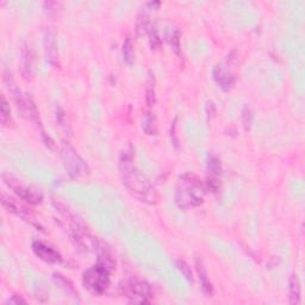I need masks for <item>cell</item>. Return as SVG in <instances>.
<instances>
[{
    "mask_svg": "<svg viewBox=\"0 0 305 305\" xmlns=\"http://www.w3.org/2000/svg\"><path fill=\"white\" fill-rule=\"evenodd\" d=\"M135 149L128 145L120 155V173L123 184L129 188L131 193L143 203L154 204L156 200V193L151 181L143 175L134 164Z\"/></svg>",
    "mask_w": 305,
    "mask_h": 305,
    "instance_id": "1",
    "label": "cell"
},
{
    "mask_svg": "<svg viewBox=\"0 0 305 305\" xmlns=\"http://www.w3.org/2000/svg\"><path fill=\"white\" fill-rule=\"evenodd\" d=\"M205 188L200 180L193 174H185L180 179L176 190V203L179 206H197L203 203Z\"/></svg>",
    "mask_w": 305,
    "mask_h": 305,
    "instance_id": "2",
    "label": "cell"
},
{
    "mask_svg": "<svg viewBox=\"0 0 305 305\" xmlns=\"http://www.w3.org/2000/svg\"><path fill=\"white\" fill-rule=\"evenodd\" d=\"M121 292L133 303H148L152 297L151 285L137 277H129L121 284Z\"/></svg>",
    "mask_w": 305,
    "mask_h": 305,
    "instance_id": "3",
    "label": "cell"
},
{
    "mask_svg": "<svg viewBox=\"0 0 305 305\" xmlns=\"http://www.w3.org/2000/svg\"><path fill=\"white\" fill-rule=\"evenodd\" d=\"M110 272H111V268H109L102 262H98L96 266L90 268L84 273L85 288L92 291L93 294H104L106 289L109 288Z\"/></svg>",
    "mask_w": 305,
    "mask_h": 305,
    "instance_id": "4",
    "label": "cell"
},
{
    "mask_svg": "<svg viewBox=\"0 0 305 305\" xmlns=\"http://www.w3.org/2000/svg\"><path fill=\"white\" fill-rule=\"evenodd\" d=\"M2 179H4L5 184L7 185L23 202L36 205V204L42 203V200H43V194L38 190H36V188L31 187V186L23 185L22 182H19L18 180L7 174L2 175Z\"/></svg>",
    "mask_w": 305,
    "mask_h": 305,
    "instance_id": "5",
    "label": "cell"
},
{
    "mask_svg": "<svg viewBox=\"0 0 305 305\" xmlns=\"http://www.w3.org/2000/svg\"><path fill=\"white\" fill-rule=\"evenodd\" d=\"M12 94H13L14 100H16L18 109L20 110L24 117L32 122H38V111L32 99L27 94H23L17 88L12 90Z\"/></svg>",
    "mask_w": 305,
    "mask_h": 305,
    "instance_id": "6",
    "label": "cell"
},
{
    "mask_svg": "<svg viewBox=\"0 0 305 305\" xmlns=\"http://www.w3.org/2000/svg\"><path fill=\"white\" fill-rule=\"evenodd\" d=\"M43 44L47 61L53 67L59 66V51H57L56 35L50 27H47L43 33Z\"/></svg>",
    "mask_w": 305,
    "mask_h": 305,
    "instance_id": "7",
    "label": "cell"
},
{
    "mask_svg": "<svg viewBox=\"0 0 305 305\" xmlns=\"http://www.w3.org/2000/svg\"><path fill=\"white\" fill-rule=\"evenodd\" d=\"M1 203H2V205H4L10 212L14 213V215L18 216L19 218L24 219V221L27 222V223L38 227V224L36 223V219H35V217H33L32 213H30L29 211H27L26 207H24L22 204L18 203L17 200L12 199V198L7 197L6 194H2Z\"/></svg>",
    "mask_w": 305,
    "mask_h": 305,
    "instance_id": "8",
    "label": "cell"
},
{
    "mask_svg": "<svg viewBox=\"0 0 305 305\" xmlns=\"http://www.w3.org/2000/svg\"><path fill=\"white\" fill-rule=\"evenodd\" d=\"M32 251L37 258L41 259L42 261L48 262V264H60L62 261L59 252H56L53 247L45 245L41 241H36L32 243Z\"/></svg>",
    "mask_w": 305,
    "mask_h": 305,
    "instance_id": "9",
    "label": "cell"
},
{
    "mask_svg": "<svg viewBox=\"0 0 305 305\" xmlns=\"http://www.w3.org/2000/svg\"><path fill=\"white\" fill-rule=\"evenodd\" d=\"M62 154H63V156H65L66 163L68 162V166H69V168L72 169V173H75V174L81 173V168L82 167H85V164L82 163V160L80 158V156L76 154L74 149H73L71 146L68 145V143H65V145H63Z\"/></svg>",
    "mask_w": 305,
    "mask_h": 305,
    "instance_id": "10",
    "label": "cell"
},
{
    "mask_svg": "<svg viewBox=\"0 0 305 305\" xmlns=\"http://www.w3.org/2000/svg\"><path fill=\"white\" fill-rule=\"evenodd\" d=\"M196 270L198 273V278H199L200 285H202L203 292L210 297V296L213 295V286L211 280L209 278V276H207L205 266H204L203 261L200 260L199 258L196 259Z\"/></svg>",
    "mask_w": 305,
    "mask_h": 305,
    "instance_id": "11",
    "label": "cell"
},
{
    "mask_svg": "<svg viewBox=\"0 0 305 305\" xmlns=\"http://www.w3.org/2000/svg\"><path fill=\"white\" fill-rule=\"evenodd\" d=\"M213 79H215L216 82L221 86L223 90H229V88L233 87L235 79L231 73H229L227 69H224L223 67L217 66L215 69H213Z\"/></svg>",
    "mask_w": 305,
    "mask_h": 305,
    "instance_id": "12",
    "label": "cell"
},
{
    "mask_svg": "<svg viewBox=\"0 0 305 305\" xmlns=\"http://www.w3.org/2000/svg\"><path fill=\"white\" fill-rule=\"evenodd\" d=\"M289 290H290V303L300 304L301 303V283L298 277L294 274L290 277L289 280Z\"/></svg>",
    "mask_w": 305,
    "mask_h": 305,
    "instance_id": "13",
    "label": "cell"
},
{
    "mask_svg": "<svg viewBox=\"0 0 305 305\" xmlns=\"http://www.w3.org/2000/svg\"><path fill=\"white\" fill-rule=\"evenodd\" d=\"M22 72L25 78H31L33 74V55L27 48L22 51Z\"/></svg>",
    "mask_w": 305,
    "mask_h": 305,
    "instance_id": "14",
    "label": "cell"
},
{
    "mask_svg": "<svg viewBox=\"0 0 305 305\" xmlns=\"http://www.w3.org/2000/svg\"><path fill=\"white\" fill-rule=\"evenodd\" d=\"M123 57L129 66H133L135 62V49H134V42L130 36H128L123 42Z\"/></svg>",
    "mask_w": 305,
    "mask_h": 305,
    "instance_id": "15",
    "label": "cell"
},
{
    "mask_svg": "<svg viewBox=\"0 0 305 305\" xmlns=\"http://www.w3.org/2000/svg\"><path fill=\"white\" fill-rule=\"evenodd\" d=\"M142 129L147 135L155 136L157 134V124L156 120L152 114H147L142 121Z\"/></svg>",
    "mask_w": 305,
    "mask_h": 305,
    "instance_id": "16",
    "label": "cell"
},
{
    "mask_svg": "<svg viewBox=\"0 0 305 305\" xmlns=\"http://www.w3.org/2000/svg\"><path fill=\"white\" fill-rule=\"evenodd\" d=\"M166 38L168 41V43L172 49L175 51L176 54H179L180 51V33L179 30L176 27H168L166 32Z\"/></svg>",
    "mask_w": 305,
    "mask_h": 305,
    "instance_id": "17",
    "label": "cell"
},
{
    "mask_svg": "<svg viewBox=\"0 0 305 305\" xmlns=\"http://www.w3.org/2000/svg\"><path fill=\"white\" fill-rule=\"evenodd\" d=\"M146 100H147V105L149 108L154 106L155 100H156V97H155V78L154 74L149 75V79L147 81V90H146Z\"/></svg>",
    "mask_w": 305,
    "mask_h": 305,
    "instance_id": "18",
    "label": "cell"
},
{
    "mask_svg": "<svg viewBox=\"0 0 305 305\" xmlns=\"http://www.w3.org/2000/svg\"><path fill=\"white\" fill-rule=\"evenodd\" d=\"M207 169H209L211 179H217L221 175V161L218 160V157L210 155L207 158Z\"/></svg>",
    "mask_w": 305,
    "mask_h": 305,
    "instance_id": "19",
    "label": "cell"
},
{
    "mask_svg": "<svg viewBox=\"0 0 305 305\" xmlns=\"http://www.w3.org/2000/svg\"><path fill=\"white\" fill-rule=\"evenodd\" d=\"M0 117H1V123L4 126H7L11 121V110L7 100L4 96H1V103H0Z\"/></svg>",
    "mask_w": 305,
    "mask_h": 305,
    "instance_id": "20",
    "label": "cell"
},
{
    "mask_svg": "<svg viewBox=\"0 0 305 305\" xmlns=\"http://www.w3.org/2000/svg\"><path fill=\"white\" fill-rule=\"evenodd\" d=\"M148 29V13L147 11H141L140 12L139 17H137L136 22V31L139 35H142L143 32H146V30Z\"/></svg>",
    "mask_w": 305,
    "mask_h": 305,
    "instance_id": "21",
    "label": "cell"
},
{
    "mask_svg": "<svg viewBox=\"0 0 305 305\" xmlns=\"http://www.w3.org/2000/svg\"><path fill=\"white\" fill-rule=\"evenodd\" d=\"M175 266L180 272H181L182 276L185 277V279L187 280V282H193V273H192L191 267L188 266L187 262H185L184 260H176Z\"/></svg>",
    "mask_w": 305,
    "mask_h": 305,
    "instance_id": "22",
    "label": "cell"
},
{
    "mask_svg": "<svg viewBox=\"0 0 305 305\" xmlns=\"http://www.w3.org/2000/svg\"><path fill=\"white\" fill-rule=\"evenodd\" d=\"M149 42H151L152 49H157V48L161 45L160 36H158L157 30L155 29L154 26L151 27V30H149Z\"/></svg>",
    "mask_w": 305,
    "mask_h": 305,
    "instance_id": "23",
    "label": "cell"
},
{
    "mask_svg": "<svg viewBox=\"0 0 305 305\" xmlns=\"http://www.w3.org/2000/svg\"><path fill=\"white\" fill-rule=\"evenodd\" d=\"M54 279H55V282L59 284V285L62 286L66 291H68V292L74 291V288H73L72 283L69 282L68 279H66L63 276H61V274H57V273L54 274Z\"/></svg>",
    "mask_w": 305,
    "mask_h": 305,
    "instance_id": "24",
    "label": "cell"
},
{
    "mask_svg": "<svg viewBox=\"0 0 305 305\" xmlns=\"http://www.w3.org/2000/svg\"><path fill=\"white\" fill-rule=\"evenodd\" d=\"M8 304H25L26 301L23 300L20 296H13V297L11 298V300H8L7 302Z\"/></svg>",
    "mask_w": 305,
    "mask_h": 305,
    "instance_id": "25",
    "label": "cell"
}]
</instances>
